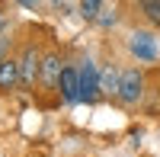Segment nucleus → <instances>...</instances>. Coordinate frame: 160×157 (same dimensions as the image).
Instances as JSON below:
<instances>
[{
  "instance_id": "obj_1",
  "label": "nucleus",
  "mask_w": 160,
  "mask_h": 157,
  "mask_svg": "<svg viewBox=\"0 0 160 157\" xmlns=\"http://www.w3.org/2000/svg\"><path fill=\"white\" fill-rule=\"evenodd\" d=\"M19 61V90H32L38 84V68H42V48L35 42H26L22 51L16 55Z\"/></svg>"
},
{
  "instance_id": "obj_2",
  "label": "nucleus",
  "mask_w": 160,
  "mask_h": 157,
  "mask_svg": "<svg viewBox=\"0 0 160 157\" xmlns=\"http://www.w3.org/2000/svg\"><path fill=\"white\" fill-rule=\"evenodd\" d=\"M144 96V71L138 68H122V80H118V103L122 106H135Z\"/></svg>"
},
{
  "instance_id": "obj_3",
  "label": "nucleus",
  "mask_w": 160,
  "mask_h": 157,
  "mask_svg": "<svg viewBox=\"0 0 160 157\" xmlns=\"http://www.w3.org/2000/svg\"><path fill=\"white\" fill-rule=\"evenodd\" d=\"M61 74H64V61L55 48H48L42 51V68H38V87H45V90H55L61 84Z\"/></svg>"
},
{
  "instance_id": "obj_4",
  "label": "nucleus",
  "mask_w": 160,
  "mask_h": 157,
  "mask_svg": "<svg viewBox=\"0 0 160 157\" xmlns=\"http://www.w3.org/2000/svg\"><path fill=\"white\" fill-rule=\"evenodd\" d=\"M99 99V71L93 61L80 64V103H96Z\"/></svg>"
},
{
  "instance_id": "obj_5",
  "label": "nucleus",
  "mask_w": 160,
  "mask_h": 157,
  "mask_svg": "<svg viewBox=\"0 0 160 157\" xmlns=\"http://www.w3.org/2000/svg\"><path fill=\"white\" fill-rule=\"evenodd\" d=\"M128 48H131V55H135L138 61H154L160 51H157V38H154V32H131V38H128Z\"/></svg>"
},
{
  "instance_id": "obj_6",
  "label": "nucleus",
  "mask_w": 160,
  "mask_h": 157,
  "mask_svg": "<svg viewBox=\"0 0 160 157\" xmlns=\"http://www.w3.org/2000/svg\"><path fill=\"white\" fill-rule=\"evenodd\" d=\"M61 99L64 103H80V71L64 64V74H61Z\"/></svg>"
},
{
  "instance_id": "obj_7",
  "label": "nucleus",
  "mask_w": 160,
  "mask_h": 157,
  "mask_svg": "<svg viewBox=\"0 0 160 157\" xmlns=\"http://www.w3.org/2000/svg\"><path fill=\"white\" fill-rule=\"evenodd\" d=\"M10 90H19V61H16V55H10L0 64V93H10Z\"/></svg>"
},
{
  "instance_id": "obj_8",
  "label": "nucleus",
  "mask_w": 160,
  "mask_h": 157,
  "mask_svg": "<svg viewBox=\"0 0 160 157\" xmlns=\"http://www.w3.org/2000/svg\"><path fill=\"white\" fill-rule=\"evenodd\" d=\"M118 80H122V68L115 64H106L99 71V96H118Z\"/></svg>"
},
{
  "instance_id": "obj_9",
  "label": "nucleus",
  "mask_w": 160,
  "mask_h": 157,
  "mask_svg": "<svg viewBox=\"0 0 160 157\" xmlns=\"http://www.w3.org/2000/svg\"><path fill=\"white\" fill-rule=\"evenodd\" d=\"M138 10H141V13H144V16H148L154 26H160V0H141Z\"/></svg>"
},
{
  "instance_id": "obj_10",
  "label": "nucleus",
  "mask_w": 160,
  "mask_h": 157,
  "mask_svg": "<svg viewBox=\"0 0 160 157\" xmlns=\"http://www.w3.org/2000/svg\"><path fill=\"white\" fill-rule=\"evenodd\" d=\"M77 10H80V16H83V19H93V23H96V16L102 13V3H99V0H83V3H77Z\"/></svg>"
},
{
  "instance_id": "obj_11",
  "label": "nucleus",
  "mask_w": 160,
  "mask_h": 157,
  "mask_svg": "<svg viewBox=\"0 0 160 157\" xmlns=\"http://www.w3.org/2000/svg\"><path fill=\"white\" fill-rule=\"evenodd\" d=\"M115 23H118V10H115V7H106V3H102V13L96 16V26H102V29H112Z\"/></svg>"
},
{
  "instance_id": "obj_12",
  "label": "nucleus",
  "mask_w": 160,
  "mask_h": 157,
  "mask_svg": "<svg viewBox=\"0 0 160 157\" xmlns=\"http://www.w3.org/2000/svg\"><path fill=\"white\" fill-rule=\"evenodd\" d=\"M7 45H10V35H7L3 29H0V64H3V61L10 58V55H7Z\"/></svg>"
}]
</instances>
